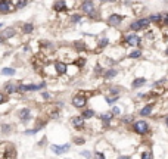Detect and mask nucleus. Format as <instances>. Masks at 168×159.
I'll return each instance as SVG.
<instances>
[{
  "instance_id": "obj_1",
  "label": "nucleus",
  "mask_w": 168,
  "mask_h": 159,
  "mask_svg": "<svg viewBox=\"0 0 168 159\" xmlns=\"http://www.w3.org/2000/svg\"><path fill=\"white\" fill-rule=\"evenodd\" d=\"M80 12L86 15V16L91 19V21H97L100 18V12H99V7L96 6L95 0H83L80 3Z\"/></svg>"
},
{
  "instance_id": "obj_2",
  "label": "nucleus",
  "mask_w": 168,
  "mask_h": 159,
  "mask_svg": "<svg viewBox=\"0 0 168 159\" xmlns=\"http://www.w3.org/2000/svg\"><path fill=\"white\" fill-rule=\"evenodd\" d=\"M130 130L133 131L136 136L145 137V136H147V134L152 131V124H151V121H149V119L139 118V119H136L134 122L130 125Z\"/></svg>"
},
{
  "instance_id": "obj_3",
  "label": "nucleus",
  "mask_w": 168,
  "mask_h": 159,
  "mask_svg": "<svg viewBox=\"0 0 168 159\" xmlns=\"http://www.w3.org/2000/svg\"><path fill=\"white\" fill-rule=\"evenodd\" d=\"M47 87V81L43 80L40 83H22L19 81L18 85V94H27V93H35V91H41Z\"/></svg>"
},
{
  "instance_id": "obj_4",
  "label": "nucleus",
  "mask_w": 168,
  "mask_h": 159,
  "mask_svg": "<svg viewBox=\"0 0 168 159\" xmlns=\"http://www.w3.org/2000/svg\"><path fill=\"white\" fill-rule=\"evenodd\" d=\"M121 46L124 47H130V49H136V47H143V37L139 33H127L123 35L121 40Z\"/></svg>"
},
{
  "instance_id": "obj_5",
  "label": "nucleus",
  "mask_w": 168,
  "mask_h": 159,
  "mask_svg": "<svg viewBox=\"0 0 168 159\" xmlns=\"http://www.w3.org/2000/svg\"><path fill=\"white\" fill-rule=\"evenodd\" d=\"M151 25L152 22L149 21V16H139L128 24V31H131V33H142V31H146V30L151 28Z\"/></svg>"
},
{
  "instance_id": "obj_6",
  "label": "nucleus",
  "mask_w": 168,
  "mask_h": 159,
  "mask_svg": "<svg viewBox=\"0 0 168 159\" xmlns=\"http://www.w3.org/2000/svg\"><path fill=\"white\" fill-rule=\"evenodd\" d=\"M89 99L90 96L86 93V91H78V93H75L72 94L71 97V106L74 109H78V111H83L84 108H87V105H89Z\"/></svg>"
},
{
  "instance_id": "obj_7",
  "label": "nucleus",
  "mask_w": 168,
  "mask_h": 159,
  "mask_svg": "<svg viewBox=\"0 0 168 159\" xmlns=\"http://www.w3.org/2000/svg\"><path fill=\"white\" fill-rule=\"evenodd\" d=\"M16 158V149L11 142L0 143V159H15Z\"/></svg>"
},
{
  "instance_id": "obj_8",
  "label": "nucleus",
  "mask_w": 168,
  "mask_h": 159,
  "mask_svg": "<svg viewBox=\"0 0 168 159\" xmlns=\"http://www.w3.org/2000/svg\"><path fill=\"white\" fill-rule=\"evenodd\" d=\"M53 66V74H55L56 78H61V77H65L68 74V62L67 61H62V59H56L52 63Z\"/></svg>"
},
{
  "instance_id": "obj_9",
  "label": "nucleus",
  "mask_w": 168,
  "mask_h": 159,
  "mask_svg": "<svg viewBox=\"0 0 168 159\" xmlns=\"http://www.w3.org/2000/svg\"><path fill=\"white\" fill-rule=\"evenodd\" d=\"M155 109H156V102L155 100H151V102H146L142 108L137 111V116L139 118H151L153 112H155Z\"/></svg>"
},
{
  "instance_id": "obj_10",
  "label": "nucleus",
  "mask_w": 168,
  "mask_h": 159,
  "mask_svg": "<svg viewBox=\"0 0 168 159\" xmlns=\"http://www.w3.org/2000/svg\"><path fill=\"white\" fill-rule=\"evenodd\" d=\"M16 116H18V119H19L21 122L27 124V122H30V121H33L34 112H33V109L30 108V106H22V108L18 109Z\"/></svg>"
},
{
  "instance_id": "obj_11",
  "label": "nucleus",
  "mask_w": 168,
  "mask_h": 159,
  "mask_svg": "<svg viewBox=\"0 0 168 159\" xmlns=\"http://www.w3.org/2000/svg\"><path fill=\"white\" fill-rule=\"evenodd\" d=\"M124 19H125V16L121 13H111L106 18V25L111 28H119L124 24Z\"/></svg>"
},
{
  "instance_id": "obj_12",
  "label": "nucleus",
  "mask_w": 168,
  "mask_h": 159,
  "mask_svg": "<svg viewBox=\"0 0 168 159\" xmlns=\"http://www.w3.org/2000/svg\"><path fill=\"white\" fill-rule=\"evenodd\" d=\"M47 124V119H43V118H37L35 119V124H34L33 128H28V130L24 131V134L25 136H34V134H37L39 131H41L43 128L46 127Z\"/></svg>"
},
{
  "instance_id": "obj_13",
  "label": "nucleus",
  "mask_w": 168,
  "mask_h": 159,
  "mask_svg": "<svg viewBox=\"0 0 168 159\" xmlns=\"http://www.w3.org/2000/svg\"><path fill=\"white\" fill-rule=\"evenodd\" d=\"M69 122H71L74 130H77V131H84L86 127H87L86 119H84L81 115H72V116L69 118Z\"/></svg>"
},
{
  "instance_id": "obj_14",
  "label": "nucleus",
  "mask_w": 168,
  "mask_h": 159,
  "mask_svg": "<svg viewBox=\"0 0 168 159\" xmlns=\"http://www.w3.org/2000/svg\"><path fill=\"white\" fill-rule=\"evenodd\" d=\"M112 46L111 43V39L108 37V35L102 34L99 39H97V41H96V47H95V52H103L106 50V49H109Z\"/></svg>"
},
{
  "instance_id": "obj_15",
  "label": "nucleus",
  "mask_w": 168,
  "mask_h": 159,
  "mask_svg": "<svg viewBox=\"0 0 168 159\" xmlns=\"http://www.w3.org/2000/svg\"><path fill=\"white\" fill-rule=\"evenodd\" d=\"M97 118L100 119L102 127H103V128H109V127L112 125V122L115 121V116L112 115L111 111H105V112H100V114L97 115Z\"/></svg>"
},
{
  "instance_id": "obj_16",
  "label": "nucleus",
  "mask_w": 168,
  "mask_h": 159,
  "mask_svg": "<svg viewBox=\"0 0 168 159\" xmlns=\"http://www.w3.org/2000/svg\"><path fill=\"white\" fill-rule=\"evenodd\" d=\"M119 74H121V71H119L118 66H109V68L105 69V72H103V75H102V80H103L105 83H109V81L117 78Z\"/></svg>"
},
{
  "instance_id": "obj_17",
  "label": "nucleus",
  "mask_w": 168,
  "mask_h": 159,
  "mask_svg": "<svg viewBox=\"0 0 168 159\" xmlns=\"http://www.w3.org/2000/svg\"><path fill=\"white\" fill-rule=\"evenodd\" d=\"M18 85H19V83L13 81V80H7L3 84L2 90L5 91L7 96H15V94H18Z\"/></svg>"
},
{
  "instance_id": "obj_18",
  "label": "nucleus",
  "mask_w": 168,
  "mask_h": 159,
  "mask_svg": "<svg viewBox=\"0 0 168 159\" xmlns=\"http://www.w3.org/2000/svg\"><path fill=\"white\" fill-rule=\"evenodd\" d=\"M147 83H149V80L146 78V77H134V78L131 80V84H130V87H131V90H142L143 87H146L147 85Z\"/></svg>"
},
{
  "instance_id": "obj_19",
  "label": "nucleus",
  "mask_w": 168,
  "mask_h": 159,
  "mask_svg": "<svg viewBox=\"0 0 168 159\" xmlns=\"http://www.w3.org/2000/svg\"><path fill=\"white\" fill-rule=\"evenodd\" d=\"M143 57V47H136V49H130L125 53V59L128 61H140Z\"/></svg>"
},
{
  "instance_id": "obj_20",
  "label": "nucleus",
  "mask_w": 168,
  "mask_h": 159,
  "mask_svg": "<svg viewBox=\"0 0 168 159\" xmlns=\"http://www.w3.org/2000/svg\"><path fill=\"white\" fill-rule=\"evenodd\" d=\"M72 50L75 52V53L81 55V53L89 52L90 47H89V44H87V41H84V40H77V41H74L72 43Z\"/></svg>"
},
{
  "instance_id": "obj_21",
  "label": "nucleus",
  "mask_w": 168,
  "mask_h": 159,
  "mask_svg": "<svg viewBox=\"0 0 168 159\" xmlns=\"http://www.w3.org/2000/svg\"><path fill=\"white\" fill-rule=\"evenodd\" d=\"M15 11H16V7L12 5V0H0V13L2 15H7Z\"/></svg>"
},
{
  "instance_id": "obj_22",
  "label": "nucleus",
  "mask_w": 168,
  "mask_h": 159,
  "mask_svg": "<svg viewBox=\"0 0 168 159\" xmlns=\"http://www.w3.org/2000/svg\"><path fill=\"white\" fill-rule=\"evenodd\" d=\"M123 93H124V87H121L118 84H111L106 87V93L105 94H108V96H123Z\"/></svg>"
},
{
  "instance_id": "obj_23",
  "label": "nucleus",
  "mask_w": 168,
  "mask_h": 159,
  "mask_svg": "<svg viewBox=\"0 0 168 159\" xmlns=\"http://www.w3.org/2000/svg\"><path fill=\"white\" fill-rule=\"evenodd\" d=\"M69 149H71V144H69V143H65V144H50V150L55 155L67 153Z\"/></svg>"
},
{
  "instance_id": "obj_24",
  "label": "nucleus",
  "mask_w": 168,
  "mask_h": 159,
  "mask_svg": "<svg viewBox=\"0 0 168 159\" xmlns=\"http://www.w3.org/2000/svg\"><path fill=\"white\" fill-rule=\"evenodd\" d=\"M52 9L58 13H63V12H68L69 7H68V3L67 0H55V3L52 6Z\"/></svg>"
},
{
  "instance_id": "obj_25",
  "label": "nucleus",
  "mask_w": 168,
  "mask_h": 159,
  "mask_svg": "<svg viewBox=\"0 0 168 159\" xmlns=\"http://www.w3.org/2000/svg\"><path fill=\"white\" fill-rule=\"evenodd\" d=\"M136 119L137 118H136L134 114H123L121 116H119V122H121L123 125H125V127H130Z\"/></svg>"
},
{
  "instance_id": "obj_26",
  "label": "nucleus",
  "mask_w": 168,
  "mask_h": 159,
  "mask_svg": "<svg viewBox=\"0 0 168 159\" xmlns=\"http://www.w3.org/2000/svg\"><path fill=\"white\" fill-rule=\"evenodd\" d=\"M80 115L83 116L86 121H90V119H93L97 115V112H96V109H93V108H84L83 111H80Z\"/></svg>"
},
{
  "instance_id": "obj_27",
  "label": "nucleus",
  "mask_w": 168,
  "mask_h": 159,
  "mask_svg": "<svg viewBox=\"0 0 168 159\" xmlns=\"http://www.w3.org/2000/svg\"><path fill=\"white\" fill-rule=\"evenodd\" d=\"M2 34H3V37H5L6 40H11V39H15L18 35V30L15 28V27H6L3 31H0Z\"/></svg>"
},
{
  "instance_id": "obj_28",
  "label": "nucleus",
  "mask_w": 168,
  "mask_h": 159,
  "mask_svg": "<svg viewBox=\"0 0 168 159\" xmlns=\"http://www.w3.org/2000/svg\"><path fill=\"white\" fill-rule=\"evenodd\" d=\"M19 33L22 35H31L34 33V24L33 22H24L19 28Z\"/></svg>"
},
{
  "instance_id": "obj_29",
  "label": "nucleus",
  "mask_w": 168,
  "mask_h": 159,
  "mask_svg": "<svg viewBox=\"0 0 168 159\" xmlns=\"http://www.w3.org/2000/svg\"><path fill=\"white\" fill-rule=\"evenodd\" d=\"M13 133V125L9 124V122H3L0 124V134L2 136H11Z\"/></svg>"
},
{
  "instance_id": "obj_30",
  "label": "nucleus",
  "mask_w": 168,
  "mask_h": 159,
  "mask_svg": "<svg viewBox=\"0 0 168 159\" xmlns=\"http://www.w3.org/2000/svg\"><path fill=\"white\" fill-rule=\"evenodd\" d=\"M0 75L2 77H15L16 75V68L13 66H3L0 69Z\"/></svg>"
},
{
  "instance_id": "obj_31",
  "label": "nucleus",
  "mask_w": 168,
  "mask_h": 159,
  "mask_svg": "<svg viewBox=\"0 0 168 159\" xmlns=\"http://www.w3.org/2000/svg\"><path fill=\"white\" fill-rule=\"evenodd\" d=\"M105 69L106 68H105L100 62H97L95 66H93V77H95V78H102V75H103V72H105Z\"/></svg>"
},
{
  "instance_id": "obj_32",
  "label": "nucleus",
  "mask_w": 168,
  "mask_h": 159,
  "mask_svg": "<svg viewBox=\"0 0 168 159\" xmlns=\"http://www.w3.org/2000/svg\"><path fill=\"white\" fill-rule=\"evenodd\" d=\"M84 19L83 13L81 12H75V13H69V16H68V21L69 24H80L81 21Z\"/></svg>"
},
{
  "instance_id": "obj_33",
  "label": "nucleus",
  "mask_w": 168,
  "mask_h": 159,
  "mask_svg": "<svg viewBox=\"0 0 168 159\" xmlns=\"http://www.w3.org/2000/svg\"><path fill=\"white\" fill-rule=\"evenodd\" d=\"M149 21L155 25H162V12H158V13H151L149 15Z\"/></svg>"
},
{
  "instance_id": "obj_34",
  "label": "nucleus",
  "mask_w": 168,
  "mask_h": 159,
  "mask_svg": "<svg viewBox=\"0 0 168 159\" xmlns=\"http://www.w3.org/2000/svg\"><path fill=\"white\" fill-rule=\"evenodd\" d=\"M119 99H121V96H108V94L103 96V100H105V103H106L109 108L114 106V105H117V103L119 102Z\"/></svg>"
},
{
  "instance_id": "obj_35",
  "label": "nucleus",
  "mask_w": 168,
  "mask_h": 159,
  "mask_svg": "<svg viewBox=\"0 0 168 159\" xmlns=\"http://www.w3.org/2000/svg\"><path fill=\"white\" fill-rule=\"evenodd\" d=\"M59 118H61V109H58L53 105L52 106V111L47 112V119H59Z\"/></svg>"
},
{
  "instance_id": "obj_36",
  "label": "nucleus",
  "mask_w": 168,
  "mask_h": 159,
  "mask_svg": "<svg viewBox=\"0 0 168 159\" xmlns=\"http://www.w3.org/2000/svg\"><path fill=\"white\" fill-rule=\"evenodd\" d=\"M72 63L80 69V71H81V69L86 66V63H87V59H86V56H77V57H75V59L72 61Z\"/></svg>"
},
{
  "instance_id": "obj_37",
  "label": "nucleus",
  "mask_w": 168,
  "mask_h": 159,
  "mask_svg": "<svg viewBox=\"0 0 168 159\" xmlns=\"http://www.w3.org/2000/svg\"><path fill=\"white\" fill-rule=\"evenodd\" d=\"M167 83H168V77H161L159 80H155V81L152 83V87H153V89H156V87L161 89V87H164Z\"/></svg>"
},
{
  "instance_id": "obj_38",
  "label": "nucleus",
  "mask_w": 168,
  "mask_h": 159,
  "mask_svg": "<svg viewBox=\"0 0 168 159\" xmlns=\"http://www.w3.org/2000/svg\"><path fill=\"white\" fill-rule=\"evenodd\" d=\"M109 111L112 112V115H114L115 118H119V116L124 114L123 108H121V106H118V105H114V106H111V108H109Z\"/></svg>"
},
{
  "instance_id": "obj_39",
  "label": "nucleus",
  "mask_w": 168,
  "mask_h": 159,
  "mask_svg": "<svg viewBox=\"0 0 168 159\" xmlns=\"http://www.w3.org/2000/svg\"><path fill=\"white\" fill-rule=\"evenodd\" d=\"M41 49H43V50H55L56 47H55V44H53V43H52V41H49V40H47V41H41Z\"/></svg>"
},
{
  "instance_id": "obj_40",
  "label": "nucleus",
  "mask_w": 168,
  "mask_h": 159,
  "mask_svg": "<svg viewBox=\"0 0 168 159\" xmlns=\"http://www.w3.org/2000/svg\"><path fill=\"white\" fill-rule=\"evenodd\" d=\"M86 142H87V140H86L83 136H75L72 140V143L77 144V146H83V144H86Z\"/></svg>"
},
{
  "instance_id": "obj_41",
  "label": "nucleus",
  "mask_w": 168,
  "mask_h": 159,
  "mask_svg": "<svg viewBox=\"0 0 168 159\" xmlns=\"http://www.w3.org/2000/svg\"><path fill=\"white\" fill-rule=\"evenodd\" d=\"M39 93H40V96H41V99H43V100H46V102H49V100L52 99L50 91H47L46 89H44V90H41V91H39Z\"/></svg>"
},
{
  "instance_id": "obj_42",
  "label": "nucleus",
  "mask_w": 168,
  "mask_h": 159,
  "mask_svg": "<svg viewBox=\"0 0 168 159\" xmlns=\"http://www.w3.org/2000/svg\"><path fill=\"white\" fill-rule=\"evenodd\" d=\"M140 159H153V153H152V150H149V149L143 150L142 155H140Z\"/></svg>"
},
{
  "instance_id": "obj_43",
  "label": "nucleus",
  "mask_w": 168,
  "mask_h": 159,
  "mask_svg": "<svg viewBox=\"0 0 168 159\" xmlns=\"http://www.w3.org/2000/svg\"><path fill=\"white\" fill-rule=\"evenodd\" d=\"M7 102H9V96L3 90H0V105H5Z\"/></svg>"
},
{
  "instance_id": "obj_44",
  "label": "nucleus",
  "mask_w": 168,
  "mask_h": 159,
  "mask_svg": "<svg viewBox=\"0 0 168 159\" xmlns=\"http://www.w3.org/2000/svg\"><path fill=\"white\" fill-rule=\"evenodd\" d=\"M145 39L147 40H153L155 39V33H153V30H146V33H145Z\"/></svg>"
},
{
  "instance_id": "obj_45",
  "label": "nucleus",
  "mask_w": 168,
  "mask_h": 159,
  "mask_svg": "<svg viewBox=\"0 0 168 159\" xmlns=\"http://www.w3.org/2000/svg\"><path fill=\"white\" fill-rule=\"evenodd\" d=\"M27 5H28V0H18V3L15 5V7H16V11H18V9H22V7H25Z\"/></svg>"
},
{
  "instance_id": "obj_46",
  "label": "nucleus",
  "mask_w": 168,
  "mask_h": 159,
  "mask_svg": "<svg viewBox=\"0 0 168 159\" xmlns=\"http://www.w3.org/2000/svg\"><path fill=\"white\" fill-rule=\"evenodd\" d=\"M80 153H81V156H84L86 159H91V158H93V153H91L90 150H81Z\"/></svg>"
},
{
  "instance_id": "obj_47",
  "label": "nucleus",
  "mask_w": 168,
  "mask_h": 159,
  "mask_svg": "<svg viewBox=\"0 0 168 159\" xmlns=\"http://www.w3.org/2000/svg\"><path fill=\"white\" fill-rule=\"evenodd\" d=\"M93 156H95L96 159H106L105 153H103V152H100V150H96L95 153H93Z\"/></svg>"
},
{
  "instance_id": "obj_48",
  "label": "nucleus",
  "mask_w": 168,
  "mask_h": 159,
  "mask_svg": "<svg viewBox=\"0 0 168 159\" xmlns=\"http://www.w3.org/2000/svg\"><path fill=\"white\" fill-rule=\"evenodd\" d=\"M162 25L164 27H168V11L162 12Z\"/></svg>"
},
{
  "instance_id": "obj_49",
  "label": "nucleus",
  "mask_w": 168,
  "mask_h": 159,
  "mask_svg": "<svg viewBox=\"0 0 168 159\" xmlns=\"http://www.w3.org/2000/svg\"><path fill=\"white\" fill-rule=\"evenodd\" d=\"M6 41H7V40H6L5 37H3V34L0 33V46H5V43H6Z\"/></svg>"
},
{
  "instance_id": "obj_50",
  "label": "nucleus",
  "mask_w": 168,
  "mask_h": 159,
  "mask_svg": "<svg viewBox=\"0 0 168 159\" xmlns=\"http://www.w3.org/2000/svg\"><path fill=\"white\" fill-rule=\"evenodd\" d=\"M46 142H47V137H43V139H41V140L39 142V146H43Z\"/></svg>"
},
{
  "instance_id": "obj_51",
  "label": "nucleus",
  "mask_w": 168,
  "mask_h": 159,
  "mask_svg": "<svg viewBox=\"0 0 168 159\" xmlns=\"http://www.w3.org/2000/svg\"><path fill=\"white\" fill-rule=\"evenodd\" d=\"M164 125L167 127V130H168V114L165 115V116H164Z\"/></svg>"
},
{
  "instance_id": "obj_52",
  "label": "nucleus",
  "mask_w": 168,
  "mask_h": 159,
  "mask_svg": "<svg viewBox=\"0 0 168 159\" xmlns=\"http://www.w3.org/2000/svg\"><path fill=\"white\" fill-rule=\"evenodd\" d=\"M99 2H103V3H114V2H117V0H99Z\"/></svg>"
},
{
  "instance_id": "obj_53",
  "label": "nucleus",
  "mask_w": 168,
  "mask_h": 159,
  "mask_svg": "<svg viewBox=\"0 0 168 159\" xmlns=\"http://www.w3.org/2000/svg\"><path fill=\"white\" fill-rule=\"evenodd\" d=\"M164 56H165V57H168V46H167V47H165V49H164Z\"/></svg>"
},
{
  "instance_id": "obj_54",
  "label": "nucleus",
  "mask_w": 168,
  "mask_h": 159,
  "mask_svg": "<svg viewBox=\"0 0 168 159\" xmlns=\"http://www.w3.org/2000/svg\"><path fill=\"white\" fill-rule=\"evenodd\" d=\"M117 159H130V156H118Z\"/></svg>"
}]
</instances>
